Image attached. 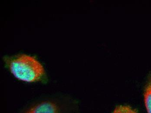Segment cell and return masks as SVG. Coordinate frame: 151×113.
Listing matches in <instances>:
<instances>
[{"label": "cell", "mask_w": 151, "mask_h": 113, "mask_svg": "<svg viewBox=\"0 0 151 113\" xmlns=\"http://www.w3.org/2000/svg\"><path fill=\"white\" fill-rule=\"evenodd\" d=\"M5 67L16 78L28 83L47 82L44 66L35 57L25 54L3 58Z\"/></svg>", "instance_id": "6da1fadb"}, {"label": "cell", "mask_w": 151, "mask_h": 113, "mask_svg": "<svg viewBox=\"0 0 151 113\" xmlns=\"http://www.w3.org/2000/svg\"><path fill=\"white\" fill-rule=\"evenodd\" d=\"M67 107L62 97H47L30 103L19 113H68Z\"/></svg>", "instance_id": "7a4b0ae2"}, {"label": "cell", "mask_w": 151, "mask_h": 113, "mask_svg": "<svg viewBox=\"0 0 151 113\" xmlns=\"http://www.w3.org/2000/svg\"><path fill=\"white\" fill-rule=\"evenodd\" d=\"M144 101L148 113H151V76L150 75L144 91Z\"/></svg>", "instance_id": "3957f363"}, {"label": "cell", "mask_w": 151, "mask_h": 113, "mask_svg": "<svg viewBox=\"0 0 151 113\" xmlns=\"http://www.w3.org/2000/svg\"><path fill=\"white\" fill-rule=\"evenodd\" d=\"M113 113H137L129 106L120 105L116 107Z\"/></svg>", "instance_id": "277c9868"}]
</instances>
